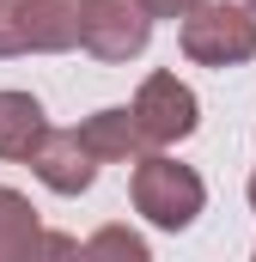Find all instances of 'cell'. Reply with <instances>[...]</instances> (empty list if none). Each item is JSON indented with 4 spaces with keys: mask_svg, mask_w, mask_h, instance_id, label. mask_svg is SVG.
<instances>
[{
    "mask_svg": "<svg viewBox=\"0 0 256 262\" xmlns=\"http://www.w3.org/2000/svg\"><path fill=\"white\" fill-rule=\"evenodd\" d=\"M201 177H195L189 165H177V159H165V152H146L140 165H134V213H146L159 232H183L195 226V213H201Z\"/></svg>",
    "mask_w": 256,
    "mask_h": 262,
    "instance_id": "6da1fadb",
    "label": "cell"
},
{
    "mask_svg": "<svg viewBox=\"0 0 256 262\" xmlns=\"http://www.w3.org/2000/svg\"><path fill=\"white\" fill-rule=\"evenodd\" d=\"M183 55H189L195 67H244L256 55V18H250V6L201 0L195 12H183Z\"/></svg>",
    "mask_w": 256,
    "mask_h": 262,
    "instance_id": "7a4b0ae2",
    "label": "cell"
},
{
    "mask_svg": "<svg viewBox=\"0 0 256 262\" xmlns=\"http://www.w3.org/2000/svg\"><path fill=\"white\" fill-rule=\"evenodd\" d=\"M128 116L140 122L146 146H177V140L195 134L201 104H195V92L177 79V73H146L140 92H134V104H128Z\"/></svg>",
    "mask_w": 256,
    "mask_h": 262,
    "instance_id": "3957f363",
    "label": "cell"
},
{
    "mask_svg": "<svg viewBox=\"0 0 256 262\" xmlns=\"http://www.w3.org/2000/svg\"><path fill=\"white\" fill-rule=\"evenodd\" d=\"M153 37V18L140 0H79V43L98 61H134Z\"/></svg>",
    "mask_w": 256,
    "mask_h": 262,
    "instance_id": "277c9868",
    "label": "cell"
},
{
    "mask_svg": "<svg viewBox=\"0 0 256 262\" xmlns=\"http://www.w3.org/2000/svg\"><path fill=\"white\" fill-rule=\"evenodd\" d=\"M31 171H37V183L55 189V195H86L92 177H98V159L86 152L79 128H49L37 140V152H31Z\"/></svg>",
    "mask_w": 256,
    "mask_h": 262,
    "instance_id": "5b68a950",
    "label": "cell"
},
{
    "mask_svg": "<svg viewBox=\"0 0 256 262\" xmlns=\"http://www.w3.org/2000/svg\"><path fill=\"white\" fill-rule=\"evenodd\" d=\"M79 140H86V152H92L98 165H140V159L153 152L146 134H140V122H134L128 110H98V116H86Z\"/></svg>",
    "mask_w": 256,
    "mask_h": 262,
    "instance_id": "8992f818",
    "label": "cell"
},
{
    "mask_svg": "<svg viewBox=\"0 0 256 262\" xmlns=\"http://www.w3.org/2000/svg\"><path fill=\"white\" fill-rule=\"evenodd\" d=\"M79 43V0H25V49L61 55Z\"/></svg>",
    "mask_w": 256,
    "mask_h": 262,
    "instance_id": "52a82bcc",
    "label": "cell"
},
{
    "mask_svg": "<svg viewBox=\"0 0 256 262\" xmlns=\"http://www.w3.org/2000/svg\"><path fill=\"white\" fill-rule=\"evenodd\" d=\"M43 134H49V122L31 92H0V159H31Z\"/></svg>",
    "mask_w": 256,
    "mask_h": 262,
    "instance_id": "ba28073f",
    "label": "cell"
},
{
    "mask_svg": "<svg viewBox=\"0 0 256 262\" xmlns=\"http://www.w3.org/2000/svg\"><path fill=\"white\" fill-rule=\"evenodd\" d=\"M79 262H153V256H146L140 232H128V226H98V232L79 244Z\"/></svg>",
    "mask_w": 256,
    "mask_h": 262,
    "instance_id": "9c48e42d",
    "label": "cell"
},
{
    "mask_svg": "<svg viewBox=\"0 0 256 262\" xmlns=\"http://www.w3.org/2000/svg\"><path fill=\"white\" fill-rule=\"evenodd\" d=\"M31 232H37V207L18 195V189H0V262L18 256Z\"/></svg>",
    "mask_w": 256,
    "mask_h": 262,
    "instance_id": "30bf717a",
    "label": "cell"
},
{
    "mask_svg": "<svg viewBox=\"0 0 256 262\" xmlns=\"http://www.w3.org/2000/svg\"><path fill=\"white\" fill-rule=\"evenodd\" d=\"M12 262H79V238H67V232H49V226H37L31 238H25V250Z\"/></svg>",
    "mask_w": 256,
    "mask_h": 262,
    "instance_id": "8fae6325",
    "label": "cell"
},
{
    "mask_svg": "<svg viewBox=\"0 0 256 262\" xmlns=\"http://www.w3.org/2000/svg\"><path fill=\"white\" fill-rule=\"evenodd\" d=\"M25 55V0H0V61Z\"/></svg>",
    "mask_w": 256,
    "mask_h": 262,
    "instance_id": "7c38bea8",
    "label": "cell"
},
{
    "mask_svg": "<svg viewBox=\"0 0 256 262\" xmlns=\"http://www.w3.org/2000/svg\"><path fill=\"white\" fill-rule=\"evenodd\" d=\"M146 6V18H183V12H195L201 0H140Z\"/></svg>",
    "mask_w": 256,
    "mask_h": 262,
    "instance_id": "4fadbf2b",
    "label": "cell"
},
{
    "mask_svg": "<svg viewBox=\"0 0 256 262\" xmlns=\"http://www.w3.org/2000/svg\"><path fill=\"white\" fill-rule=\"evenodd\" d=\"M250 207H256V171H250Z\"/></svg>",
    "mask_w": 256,
    "mask_h": 262,
    "instance_id": "5bb4252c",
    "label": "cell"
},
{
    "mask_svg": "<svg viewBox=\"0 0 256 262\" xmlns=\"http://www.w3.org/2000/svg\"><path fill=\"white\" fill-rule=\"evenodd\" d=\"M250 12H256V0H250Z\"/></svg>",
    "mask_w": 256,
    "mask_h": 262,
    "instance_id": "9a60e30c",
    "label": "cell"
},
{
    "mask_svg": "<svg viewBox=\"0 0 256 262\" xmlns=\"http://www.w3.org/2000/svg\"><path fill=\"white\" fill-rule=\"evenodd\" d=\"M250 262H256V256H250Z\"/></svg>",
    "mask_w": 256,
    "mask_h": 262,
    "instance_id": "2e32d148",
    "label": "cell"
}]
</instances>
